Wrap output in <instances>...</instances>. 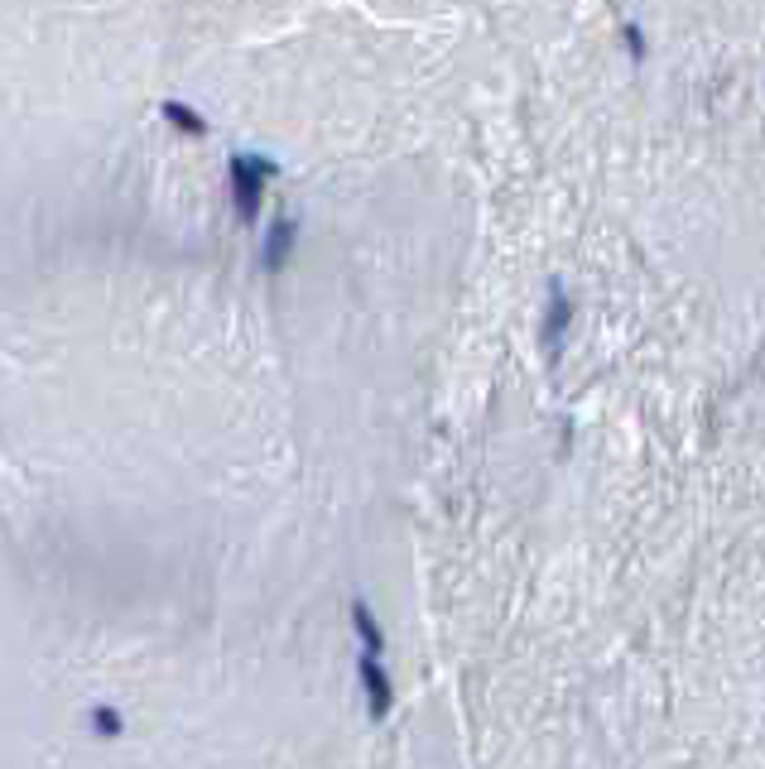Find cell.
<instances>
[{
  "label": "cell",
  "mask_w": 765,
  "mask_h": 769,
  "mask_svg": "<svg viewBox=\"0 0 765 769\" xmlns=\"http://www.w3.org/2000/svg\"><path fill=\"white\" fill-rule=\"evenodd\" d=\"M227 174H231V207L250 227V221L260 217V203H266V183L280 178V164L266 154H231Z\"/></svg>",
  "instance_id": "1"
},
{
  "label": "cell",
  "mask_w": 765,
  "mask_h": 769,
  "mask_svg": "<svg viewBox=\"0 0 765 769\" xmlns=\"http://www.w3.org/2000/svg\"><path fill=\"white\" fill-rule=\"evenodd\" d=\"M356 673H362L366 702H371V717L386 722V717H390V702H395V687H390V679H386V669H380V654H362Z\"/></svg>",
  "instance_id": "2"
},
{
  "label": "cell",
  "mask_w": 765,
  "mask_h": 769,
  "mask_svg": "<svg viewBox=\"0 0 765 769\" xmlns=\"http://www.w3.org/2000/svg\"><path fill=\"white\" fill-rule=\"evenodd\" d=\"M569 327H573V299L563 294V284H553L549 308H545V347H549V356H559L563 337H569Z\"/></svg>",
  "instance_id": "3"
},
{
  "label": "cell",
  "mask_w": 765,
  "mask_h": 769,
  "mask_svg": "<svg viewBox=\"0 0 765 769\" xmlns=\"http://www.w3.org/2000/svg\"><path fill=\"white\" fill-rule=\"evenodd\" d=\"M294 241H299V221L294 217H274V227L266 236V270H284L289 256H294Z\"/></svg>",
  "instance_id": "4"
},
{
  "label": "cell",
  "mask_w": 765,
  "mask_h": 769,
  "mask_svg": "<svg viewBox=\"0 0 765 769\" xmlns=\"http://www.w3.org/2000/svg\"><path fill=\"white\" fill-rule=\"evenodd\" d=\"M160 116H164V121L179 130V136H188V140H203V136H207V121L193 111L188 101H174V97H169V101L160 106Z\"/></svg>",
  "instance_id": "5"
},
{
  "label": "cell",
  "mask_w": 765,
  "mask_h": 769,
  "mask_svg": "<svg viewBox=\"0 0 765 769\" xmlns=\"http://www.w3.org/2000/svg\"><path fill=\"white\" fill-rule=\"evenodd\" d=\"M352 626H356V635H362L366 654H380V649H386V635H380V626H376V616H371V606H366V602H352Z\"/></svg>",
  "instance_id": "6"
},
{
  "label": "cell",
  "mask_w": 765,
  "mask_h": 769,
  "mask_svg": "<svg viewBox=\"0 0 765 769\" xmlns=\"http://www.w3.org/2000/svg\"><path fill=\"white\" fill-rule=\"evenodd\" d=\"M121 712H111V707H97V712H91V732H97V736H121Z\"/></svg>",
  "instance_id": "7"
},
{
  "label": "cell",
  "mask_w": 765,
  "mask_h": 769,
  "mask_svg": "<svg viewBox=\"0 0 765 769\" xmlns=\"http://www.w3.org/2000/svg\"><path fill=\"white\" fill-rule=\"evenodd\" d=\"M622 39H626V48H631V63H645V53H650V48H645V34H640V24H622Z\"/></svg>",
  "instance_id": "8"
}]
</instances>
